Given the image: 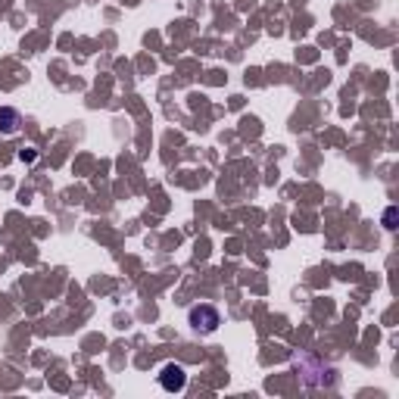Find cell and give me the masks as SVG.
Masks as SVG:
<instances>
[{"mask_svg": "<svg viewBox=\"0 0 399 399\" xmlns=\"http://www.w3.org/2000/svg\"><path fill=\"white\" fill-rule=\"evenodd\" d=\"M384 228H390V231L396 228V206H390L387 212H384Z\"/></svg>", "mask_w": 399, "mask_h": 399, "instance_id": "cell-4", "label": "cell"}, {"mask_svg": "<svg viewBox=\"0 0 399 399\" xmlns=\"http://www.w3.org/2000/svg\"><path fill=\"white\" fill-rule=\"evenodd\" d=\"M16 125H19V113H16V109H10V107L0 109V131H4V135H13V131H16Z\"/></svg>", "mask_w": 399, "mask_h": 399, "instance_id": "cell-3", "label": "cell"}, {"mask_svg": "<svg viewBox=\"0 0 399 399\" xmlns=\"http://www.w3.org/2000/svg\"><path fill=\"white\" fill-rule=\"evenodd\" d=\"M187 321H191V327L194 331H200V334H212L215 327L222 325V315H219V309L215 306H194L191 312H187Z\"/></svg>", "mask_w": 399, "mask_h": 399, "instance_id": "cell-1", "label": "cell"}, {"mask_svg": "<svg viewBox=\"0 0 399 399\" xmlns=\"http://www.w3.org/2000/svg\"><path fill=\"white\" fill-rule=\"evenodd\" d=\"M159 384H163V390H169V393H181L187 384V374L181 365H165L163 374H159Z\"/></svg>", "mask_w": 399, "mask_h": 399, "instance_id": "cell-2", "label": "cell"}]
</instances>
